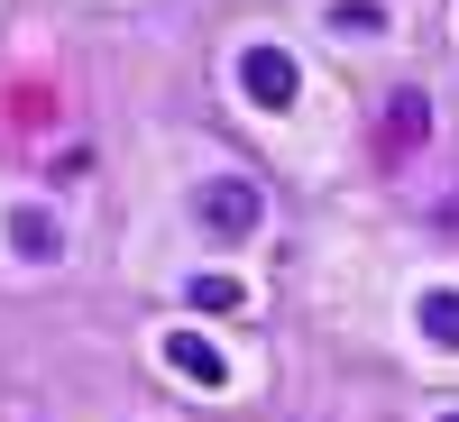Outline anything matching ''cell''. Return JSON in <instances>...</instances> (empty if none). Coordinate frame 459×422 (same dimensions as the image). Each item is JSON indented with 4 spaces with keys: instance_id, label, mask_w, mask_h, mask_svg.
Listing matches in <instances>:
<instances>
[{
    "instance_id": "5",
    "label": "cell",
    "mask_w": 459,
    "mask_h": 422,
    "mask_svg": "<svg viewBox=\"0 0 459 422\" xmlns=\"http://www.w3.org/2000/svg\"><path fill=\"white\" fill-rule=\"evenodd\" d=\"M166 358H175L184 376H203V386H221V358L203 349V340H175V349H166Z\"/></svg>"
},
{
    "instance_id": "1",
    "label": "cell",
    "mask_w": 459,
    "mask_h": 422,
    "mask_svg": "<svg viewBox=\"0 0 459 422\" xmlns=\"http://www.w3.org/2000/svg\"><path fill=\"white\" fill-rule=\"evenodd\" d=\"M239 83H248V101H257V110H285V101H294V65H285L276 47H257V56L239 65Z\"/></svg>"
},
{
    "instance_id": "3",
    "label": "cell",
    "mask_w": 459,
    "mask_h": 422,
    "mask_svg": "<svg viewBox=\"0 0 459 422\" xmlns=\"http://www.w3.org/2000/svg\"><path fill=\"white\" fill-rule=\"evenodd\" d=\"M423 110H432L423 92H395V101H386V138H395V147H423V129H432Z\"/></svg>"
},
{
    "instance_id": "7",
    "label": "cell",
    "mask_w": 459,
    "mask_h": 422,
    "mask_svg": "<svg viewBox=\"0 0 459 422\" xmlns=\"http://www.w3.org/2000/svg\"><path fill=\"white\" fill-rule=\"evenodd\" d=\"M194 303H212V313H230V303H239V285H230V276H203V285H194Z\"/></svg>"
},
{
    "instance_id": "8",
    "label": "cell",
    "mask_w": 459,
    "mask_h": 422,
    "mask_svg": "<svg viewBox=\"0 0 459 422\" xmlns=\"http://www.w3.org/2000/svg\"><path fill=\"white\" fill-rule=\"evenodd\" d=\"M450 422H459V413H450Z\"/></svg>"
},
{
    "instance_id": "6",
    "label": "cell",
    "mask_w": 459,
    "mask_h": 422,
    "mask_svg": "<svg viewBox=\"0 0 459 422\" xmlns=\"http://www.w3.org/2000/svg\"><path fill=\"white\" fill-rule=\"evenodd\" d=\"M10 239H19L28 257H56V220H37V211H19V229H10Z\"/></svg>"
},
{
    "instance_id": "4",
    "label": "cell",
    "mask_w": 459,
    "mask_h": 422,
    "mask_svg": "<svg viewBox=\"0 0 459 422\" xmlns=\"http://www.w3.org/2000/svg\"><path fill=\"white\" fill-rule=\"evenodd\" d=\"M423 331L441 349H459V294H423Z\"/></svg>"
},
{
    "instance_id": "2",
    "label": "cell",
    "mask_w": 459,
    "mask_h": 422,
    "mask_svg": "<svg viewBox=\"0 0 459 422\" xmlns=\"http://www.w3.org/2000/svg\"><path fill=\"white\" fill-rule=\"evenodd\" d=\"M203 220H212V229H230V239H239V229L257 220V194H248V184H239V175H221V184H212V194H203Z\"/></svg>"
}]
</instances>
